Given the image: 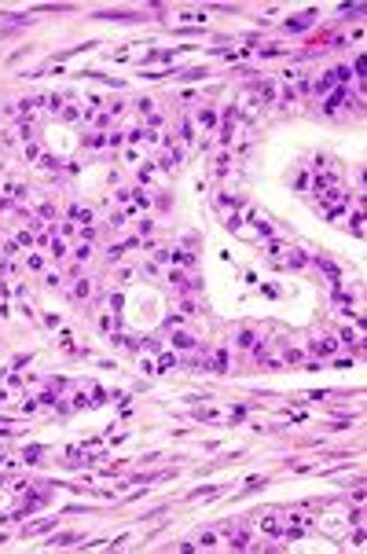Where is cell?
<instances>
[{
	"label": "cell",
	"instance_id": "1",
	"mask_svg": "<svg viewBox=\"0 0 367 554\" xmlns=\"http://www.w3.org/2000/svg\"><path fill=\"white\" fill-rule=\"evenodd\" d=\"M312 353H319V356H334V353H338V341H334V338H316V341H312Z\"/></svg>",
	"mask_w": 367,
	"mask_h": 554
},
{
	"label": "cell",
	"instance_id": "2",
	"mask_svg": "<svg viewBox=\"0 0 367 554\" xmlns=\"http://www.w3.org/2000/svg\"><path fill=\"white\" fill-rule=\"evenodd\" d=\"M301 532H305V518H301V514H290V518H286V536L298 539Z\"/></svg>",
	"mask_w": 367,
	"mask_h": 554
},
{
	"label": "cell",
	"instance_id": "3",
	"mask_svg": "<svg viewBox=\"0 0 367 554\" xmlns=\"http://www.w3.org/2000/svg\"><path fill=\"white\" fill-rule=\"evenodd\" d=\"M261 529L272 532V536H279V518H275V514H265V518H261Z\"/></svg>",
	"mask_w": 367,
	"mask_h": 554
},
{
	"label": "cell",
	"instance_id": "4",
	"mask_svg": "<svg viewBox=\"0 0 367 554\" xmlns=\"http://www.w3.org/2000/svg\"><path fill=\"white\" fill-rule=\"evenodd\" d=\"M232 547H235V551H246V547H250V536H246V532H232Z\"/></svg>",
	"mask_w": 367,
	"mask_h": 554
},
{
	"label": "cell",
	"instance_id": "5",
	"mask_svg": "<svg viewBox=\"0 0 367 554\" xmlns=\"http://www.w3.org/2000/svg\"><path fill=\"white\" fill-rule=\"evenodd\" d=\"M224 367H228V353L220 349V353L213 356V367H209V371H224Z\"/></svg>",
	"mask_w": 367,
	"mask_h": 554
},
{
	"label": "cell",
	"instance_id": "6",
	"mask_svg": "<svg viewBox=\"0 0 367 554\" xmlns=\"http://www.w3.org/2000/svg\"><path fill=\"white\" fill-rule=\"evenodd\" d=\"M173 345H176V349H191V345H195V341H191V338H187V334H173Z\"/></svg>",
	"mask_w": 367,
	"mask_h": 554
},
{
	"label": "cell",
	"instance_id": "7",
	"mask_svg": "<svg viewBox=\"0 0 367 554\" xmlns=\"http://www.w3.org/2000/svg\"><path fill=\"white\" fill-rule=\"evenodd\" d=\"M70 217H77V224L92 220V213H88V209H81V206H74V209H70Z\"/></svg>",
	"mask_w": 367,
	"mask_h": 554
}]
</instances>
